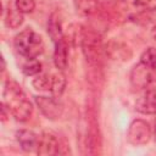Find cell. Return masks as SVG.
Here are the masks:
<instances>
[{
  "mask_svg": "<svg viewBox=\"0 0 156 156\" xmlns=\"http://www.w3.org/2000/svg\"><path fill=\"white\" fill-rule=\"evenodd\" d=\"M15 48L23 57L35 58L44 51V41L40 34L26 28L15 37Z\"/></svg>",
  "mask_w": 156,
  "mask_h": 156,
  "instance_id": "obj_2",
  "label": "cell"
},
{
  "mask_svg": "<svg viewBox=\"0 0 156 156\" xmlns=\"http://www.w3.org/2000/svg\"><path fill=\"white\" fill-rule=\"evenodd\" d=\"M66 87V79L65 76L62 73H56L52 74L51 77V89L50 91L55 95V96H60L62 94V91L65 90Z\"/></svg>",
  "mask_w": 156,
  "mask_h": 156,
  "instance_id": "obj_16",
  "label": "cell"
},
{
  "mask_svg": "<svg viewBox=\"0 0 156 156\" xmlns=\"http://www.w3.org/2000/svg\"><path fill=\"white\" fill-rule=\"evenodd\" d=\"M61 143L57 139V136L50 132H44L38 140L37 152L39 155H57L62 154L61 151Z\"/></svg>",
  "mask_w": 156,
  "mask_h": 156,
  "instance_id": "obj_6",
  "label": "cell"
},
{
  "mask_svg": "<svg viewBox=\"0 0 156 156\" xmlns=\"http://www.w3.org/2000/svg\"><path fill=\"white\" fill-rule=\"evenodd\" d=\"M22 71H23V73L26 76L39 74L40 71H41V63L35 58H28V61L26 63H23Z\"/></svg>",
  "mask_w": 156,
  "mask_h": 156,
  "instance_id": "obj_18",
  "label": "cell"
},
{
  "mask_svg": "<svg viewBox=\"0 0 156 156\" xmlns=\"http://www.w3.org/2000/svg\"><path fill=\"white\" fill-rule=\"evenodd\" d=\"M135 110L144 115H156V90L147 89L136 100Z\"/></svg>",
  "mask_w": 156,
  "mask_h": 156,
  "instance_id": "obj_8",
  "label": "cell"
},
{
  "mask_svg": "<svg viewBox=\"0 0 156 156\" xmlns=\"http://www.w3.org/2000/svg\"><path fill=\"white\" fill-rule=\"evenodd\" d=\"M16 139L20 143L22 150L24 151H33L38 146L39 136L28 129H21L16 133Z\"/></svg>",
  "mask_w": 156,
  "mask_h": 156,
  "instance_id": "obj_9",
  "label": "cell"
},
{
  "mask_svg": "<svg viewBox=\"0 0 156 156\" xmlns=\"http://www.w3.org/2000/svg\"><path fill=\"white\" fill-rule=\"evenodd\" d=\"M23 22V13L17 10V7H9L5 16V24L9 28H18Z\"/></svg>",
  "mask_w": 156,
  "mask_h": 156,
  "instance_id": "obj_14",
  "label": "cell"
},
{
  "mask_svg": "<svg viewBox=\"0 0 156 156\" xmlns=\"http://www.w3.org/2000/svg\"><path fill=\"white\" fill-rule=\"evenodd\" d=\"M6 104L5 102H2V105H1V121L2 122H5L6 121Z\"/></svg>",
  "mask_w": 156,
  "mask_h": 156,
  "instance_id": "obj_21",
  "label": "cell"
},
{
  "mask_svg": "<svg viewBox=\"0 0 156 156\" xmlns=\"http://www.w3.org/2000/svg\"><path fill=\"white\" fill-rule=\"evenodd\" d=\"M68 51H67V41L65 37L55 43V51H54V63L60 69L63 71L68 63Z\"/></svg>",
  "mask_w": 156,
  "mask_h": 156,
  "instance_id": "obj_10",
  "label": "cell"
},
{
  "mask_svg": "<svg viewBox=\"0 0 156 156\" xmlns=\"http://www.w3.org/2000/svg\"><path fill=\"white\" fill-rule=\"evenodd\" d=\"M35 102L43 115L50 119L60 118L63 111V105L58 99L55 96L48 98V96H35Z\"/></svg>",
  "mask_w": 156,
  "mask_h": 156,
  "instance_id": "obj_5",
  "label": "cell"
},
{
  "mask_svg": "<svg viewBox=\"0 0 156 156\" xmlns=\"http://www.w3.org/2000/svg\"><path fill=\"white\" fill-rule=\"evenodd\" d=\"M155 133H156V128H155Z\"/></svg>",
  "mask_w": 156,
  "mask_h": 156,
  "instance_id": "obj_23",
  "label": "cell"
},
{
  "mask_svg": "<svg viewBox=\"0 0 156 156\" xmlns=\"http://www.w3.org/2000/svg\"><path fill=\"white\" fill-rule=\"evenodd\" d=\"M128 141L135 146L146 144L151 138V129L147 122L143 119H134L127 132Z\"/></svg>",
  "mask_w": 156,
  "mask_h": 156,
  "instance_id": "obj_4",
  "label": "cell"
},
{
  "mask_svg": "<svg viewBox=\"0 0 156 156\" xmlns=\"http://www.w3.org/2000/svg\"><path fill=\"white\" fill-rule=\"evenodd\" d=\"M4 98H5V104L9 108V112H11L17 121L24 122L32 116L33 105L26 98L21 87L16 82L9 80L6 83L5 90H4Z\"/></svg>",
  "mask_w": 156,
  "mask_h": 156,
  "instance_id": "obj_1",
  "label": "cell"
},
{
  "mask_svg": "<svg viewBox=\"0 0 156 156\" xmlns=\"http://www.w3.org/2000/svg\"><path fill=\"white\" fill-rule=\"evenodd\" d=\"M151 35H152V38L156 40V26H155V27L151 29Z\"/></svg>",
  "mask_w": 156,
  "mask_h": 156,
  "instance_id": "obj_22",
  "label": "cell"
},
{
  "mask_svg": "<svg viewBox=\"0 0 156 156\" xmlns=\"http://www.w3.org/2000/svg\"><path fill=\"white\" fill-rule=\"evenodd\" d=\"M51 77L46 73L38 74L33 79V87L38 90H50L51 89Z\"/></svg>",
  "mask_w": 156,
  "mask_h": 156,
  "instance_id": "obj_17",
  "label": "cell"
},
{
  "mask_svg": "<svg viewBox=\"0 0 156 156\" xmlns=\"http://www.w3.org/2000/svg\"><path fill=\"white\" fill-rule=\"evenodd\" d=\"M48 33H49V35L51 37V39L55 43H57L60 39L63 38L62 30H61V23H60V20L56 17V13L51 15V17L49 20V23H48Z\"/></svg>",
  "mask_w": 156,
  "mask_h": 156,
  "instance_id": "obj_15",
  "label": "cell"
},
{
  "mask_svg": "<svg viewBox=\"0 0 156 156\" xmlns=\"http://www.w3.org/2000/svg\"><path fill=\"white\" fill-rule=\"evenodd\" d=\"M140 62L156 69V48L146 49L140 56Z\"/></svg>",
  "mask_w": 156,
  "mask_h": 156,
  "instance_id": "obj_19",
  "label": "cell"
},
{
  "mask_svg": "<svg viewBox=\"0 0 156 156\" xmlns=\"http://www.w3.org/2000/svg\"><path fill=\"white\" fill-rule=\"evenodd\" d=\"M122 4L126 9L136 13L156 10V0H122Z\"/></svg>",
  "mask_w": 156,
  "mask_h": 156,
  "instance_id": "obj_11",
  "label": "cell"
},
{
  "mask_svg": "<svg viewBox=\"0 0 156 156\" xmlns=\"http://www.w3.org/2000/svg\"><path fill=\"white\" fill-rule=\"evenodd\" d=\"M15 6L22 13H30L35 7L34 0H15Z\"/></svg>",
  "mask_w": 156,
  "mask_h": 156,
  "instance_id": "obj_20",
  "label": "cell"
},
{
  "mask_svg": "<svg viewBox=\"0 0 156 156\" xmlns=\"http://www.w3.org/2000/svg\"><path fill=\"white\" fill-rule=\"evenodd\" d=\"M83 51L87 58L96 60L100 55V38L94 32H85L82 40Z\"/></svg>",
  "mask_w": 156,
  "mask_h": 156,
  "instance_id": "obj_7",
  "label": "cell"
},
{
  "mask_svg": "<svg viewBox=\"0 0 156 156\" xmlns=\"http://www.w3.org/2000/svg\"><path fill=\"white\" fill-rule=\"evenodd\" d=\"M98 0H74V7L82 16H91L98 10Z\"/></svg>",
  "mask_w": 156,
  "mask_h": 156,
  "instance_id": "obj_13",
  "label": "cell"
},
{
  "mask_svg": "<svg viewBox=\"0 0 156 156\" xmlns=\"http://www.w3.org/2000/svg\"><path fill=\"white\" fill-rule=\"evenodd\" d=\"M106 54L112 60H117V58L128 60L130 57V50L122 43H116V41L108 43V45L106 46Z\"/></svg>",
  "mask_w": 156,
  "mask_h": 156,
  "instance_id": "obj_12",
  "label": "cell"
},
{
  "mask_svg": "<svg viewBox=\"0 0 156 156\" xmlns=\"http://www.w3.org/2000/svg\"><path fill=\"white\" fill-rule=\"evenodd\" d=\"M130 82L132 85L138 89H147L156 82V69L140 62L133 67L130 72Z\"/></svg>",
  "mask_w": 156,
  "mask_h": 156,
  "instance_id": "obj_3",
  "label": "cell"
}]
</instances>
